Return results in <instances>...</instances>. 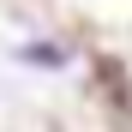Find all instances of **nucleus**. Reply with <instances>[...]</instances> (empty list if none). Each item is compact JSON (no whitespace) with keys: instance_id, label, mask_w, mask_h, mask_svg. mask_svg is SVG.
Returning a JSON list of instances; mask_svg holds the SVG:
<instances>
[{"instance_id":"obj_1","label":"nucleus","mask_w":132,"mask_h":132,"mask_svg":"<svg viewBox=\"0 0 132 132\" xmlns=\"http://www.w3.org/2000/svg\"><path fill=\"white\" fill-rule=\"evenodd\" d=\"M18 60H24V66H66V48H60V42H24Z\"/></svg>"}]
</instances>
